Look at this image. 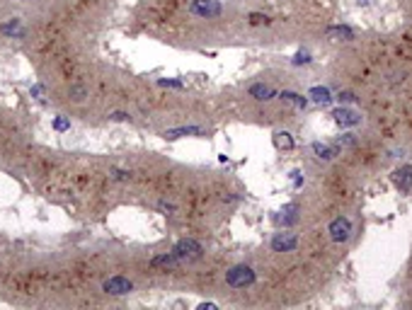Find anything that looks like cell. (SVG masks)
Listing matches in <instances>:
<instances>
[{
  "mask_svg": "<svg viewBox=\"0 0 412 310\" xmlns=\"http://www.w3.org/2000/svg\"><path fill=\"white\" fill-rule=\"evenodd\" d=\"M226 284L230 289H245V286H252L255 284V271L247 267V264H235L233 269L226 271Z\"/></svg>",
  "mask_w": 412,
  "mask_h": 310,
  "instance_id": "1",
  "label": "cell"
},
{
  "mask_svg": "<svg viewBox=\"0 0 412 310\" xmlns=\"http://www.w3.org/2000/svg\"><path fill=\"white\" fill-rule=\"evenodd\" d=\"M223 12V5L218 0H192L189 5V15L202 17V20H213Z\"/></svg>",
  "mask_w": 412,
  "mask_h": 310,
  "instance_id": "2",
  "label": "cell"
},
{
  "mask_svg": "<svg viewBox=\"0 0 412 310\" xmlns=\"http://www.w3.org/2000/svg\"><path fill=\"white\" fill-rule=\"evenodd\" d=\"M102 291L109 293V296H126V293L134 291V284L126 276H112L102 284Z\"/></svg>",
  "mask_w": 412,
  "mask_h": 310,
  "instance_id": "3",
  "label": "cell"
},
{
  "mask_svg": "<svg viewBox=\"0 0 412 310\" xmlns=\"http://www.w3.org/2000/svg\"><path fill=\"white\" fill-rule=\"evenodd\" d=\"M328 230H330V238H332L335 243H347L349 235H351V221L344 218V216H337V218L330 223Z\"/></svg>",
  "mask_w": 412,
  "mask_h": 310,
  "instance_id": "4",
  "label": "cell"
},
{
  "mask_svg": "<svg viewBox=\"0 0 412 310\" xmlns=\"http://www.w3.org/2000/svg\"><path fill=\"white\" fill-rule=\"evenodd\" d=\"M172 252H175L180 259H199V257H202V252H204V248H202L197 240L187 238V240H180V243L175 245Z\"/></svg>",
  "mask_w": 412,
  "mask_h": 310,
  "instance_id": "5",
  "label": "cell"
},
{
  "mask_svg": "<svg viewBox=\"0 0 412 310\" xmlns=\"http://www.w3.org/2000/svg\"><path fill=\"white\" fill-rule=\"evenodd\" d=\"M298 245V235L296 233H276L272 238V249L274 252H291V249Z\"/></svg>",
  "mask_w": 412,
  "mask_h": 310,
  "instance_id": "6",
  "label": "cell"
},
{
  "mask_svg": "<svg viewBox=\"0 0 412 310\" xmlns=\"http://www.w3.org/2000/svg\"><path fill=\"white\" fill-rule=\"evenodd\" d=\"M393 182H395V186H398L400 191H410L412 189V167L410 165L398 167V170L393 172Z\"/></svg>",
  "mask_w": 412,
  "mask_h": 310,
  "instance_id": "7",
  "label": "cell"
},
{
  "mask_svg": "<svg viewBox=\"0 0 412 310\" xmlns=\"http://www.w3.org/2000/svg\"><path fill=\"white\" fill-rule=\"evenodd\" d=\"M250 97H255L257 102H269L276 97V90L272 85H265V83H257L250 87Z\"/></svg>",
  "mask_w": 412,
  "mask_h": 310,
  "instance_id": "8",
  "label": "cell"
},
{
  "mask_svg": "<svg viewBox=\"0 0 412 310\" xmlns=\"http://www.w3.org/2000/svg\"><path fill=\"white\" fill-rule=\"evenodd\" d=\"M165 138H170V141H175V138H180V136H206L204 128H199V126H180V128H170V131H165L163 133Z\"/></svg>",
  "mask_w": 412,
  "mask_h": 310,
  "instance_id": "9",
  "label": "cell"
},
{
  "mask_svg": "<svg viewBox=\"0 0 412 310\" xmlns=\"http://www.w3.org/2000/svg\"><path fill=\"white\" fill-rule=\"evenodd\" d=\"M332 117H335V122H337V124H342V126H356L359 122H361V117H359L356 112L344 109V107L335 109V112H332Z\"/></svg>",
  "mask_w": 412,
  "mask_h": 310,
  "instance_id": "10",
  "label": "cell"
},
{
  "mask_svg": "<svg viewBox=\"0 0 412 310\" xmlns=\"http://www.w3.org/2000/svg\"><path fill=\"white\" fill-rule=\"evenodd\" d=\"M313 153L320 158V160H332L337 153H340V145H328V143H313Z\"/></svg>",
  "mask_w": 412,
  "mask_h": 310,
  "instance_id": "11",
  "label": "cell"
},
{
  "mask_svg": "<svg viewBox=\"0 0 412 310\" xmlns=\"http://www.w3.org/2000/svg\"><path fill=\"white\" fill-rule=\"evenodd\" d=\"M328 39H332V41H349V39H354V32L349 29V27H328Z\"/></svg>",
  "mask_w": 412,
  "mask_h": 310,
  "instance_id": "12",
  "label": "cell"
},
{
  "mask_svg": "<svg viewBox=\"0 0 412 310\" xmlns=\"http://www.w3.org/2000/svg\"><path fill=\"white\" fill-rule=\"evenodd\" d=\"M308 97H310L315 104H323V107L332 102V95H330V90H328V87H310Z\"/></svg>",
  "mask_w": 412,
  "mask_h": 310,
  "instance_id": "13",
  "label": "cell"
},
{
  "mask_svg": "<svg viewBox=\"0 0 412 310\" xmlns=\"http://www.w3.org/2000/svg\"><path fill=\"white\" fill-rule=\"evenodd\" d=\"M182 259L175 254V252H170V254H160V257H155L153 259V267H165V269H175L177 264H180Z\"/></svg>",
  "mask_w": 412,
  "mask_h": 310,
  "instance_id": "14",
  "label": "cell"
},
{
  "mask_svg": "<svg viewBox=\"0 0 412 310\" xmlns=\"http://www.w3.org/2000/svg\"><path fill=\"white\" fill-rule=\"evenodd\" d=\"M279 97H281L284 102H288V104L298 107V109H306V104H308V100H306V97H301L298 92H291V90H284Z\"/></svg>",
  "mask_w": 412,
  "mask_h": 310,
  "instance_id": "15",
  "label": "cell"
},
{
  "mask_svg": "<svg viewBox=\"0 0 412 310\" xmlns=\"http://www.w3.org/2000/svg\"><path fill=\"white\" fill-rule=\"evenodd\" d=\"M0 29H2V34H7V37H22V34H24V32H22V24H20V20H17V17H12L10 22H5Z\"/></svg>",
  "mask_w": 412,
  "mask_h": 310,
  "instance_id": "16",
  "label": "cell"
},
{
  "mask_svg": "<svg viewBox=\"0 0 412 310\" xmlns=\"http://www.w3.org/2000/svg\"><path fill=\"white\" fill-rule=\"evenodd\" d=\"M274 143H276V148H286V150L293 148V138H291V133H286V131H276Z\"/></svg>",
  "mask_w": 412,
  "mask_h": 310,
  "instance_id": "17",
  "label": "cell"
},
{
  "mask_svg": "<svg viewBox=\"0 0 412 310\" xmlns=\"http://www.w3.org/2000/svg\"><path fill=\"white\" fill-rule=\"evenodd\" d=\"M85 95H87V90H85L82 85H73V87H70V97H73L75 102H82Z\"/></svg>",
  "mask_w": 412,
  "mask_h": 310,
  "instance_id": "18",
  "label": "cell"
},
{
  "mask_svg": "<svg viewBox=\"0 0 412 310\" xmlns=\"http://www.w3.org/2000/svg\"><path fill=\"white\" fill-rule=\"evenodd\" d=\"M112 180L126 182V180H131V172H129V170H112Z\"/></svg>",
  "mask_w": 412,
  "mask_h": 310,
  "instance_id": "19",
  "label": "cell"
},
{
  "mask_svg": "<svg viewBox=\"0 0 412 310\" xmlns=\"http://www.w3.org/2000/svg\"><path fill=\"white\" fill-rule=\"evenodd\" d=\"M301 63H310V54L308 51H301L293 56V65H301Z\"/></svg>",
  "mask_w": 412,
  "mask_h": 310,
  "instance_id": "20",
  "label": "cell"
},
{
  "mask_svg": "<svg viewBox=\"0 0 412 310\" xmlns=\"http://www.w3.org/2000/svg\"><path fill=\"white\" fill-rule=\"evenodd\" d=\"M250 20H252V24H262V22H265V24H269V17H267V15H260V12H252V15H250Z\"/></svg>",
  "mask_w": 412,
  "mask_h": 310,
  "instance_id": "21",
  "label": "cell"
},
{
  "mask_svg": "<svg viewBox=\"0 0 412 310\" xmlns=\"http://www.w3.org/2000/svg\"><path fill=\"white\" fill-rule=\"evenodd\" d=\"M337 100H340V102H356V95L347 90V92H340V95H337Z\"/></svg>",
  "mask_w": 412,
  "mask_h": 310,
  "instance_id": "22",
  "label": "cell"
},
{
  "mask_svg": "<svg viewBox=\"0 0 412 310\" xmlns=\"http://www.w3.org/2000/svg\"><path fill=\"white\" fill-rule=\"evenodd\" d=\"M337 145H340V148H342V145H354V136H351V133H344V138L337 141Z\"/></svg>",
  "mask_w": 412,
  "mask_h": 310,
  "instance_id": "23",
  "label": "cell"
},
{
  "mask_svg": "<svg viewBox=\"0 0 412 310\" xmlns=\"http://www.w3.org/2000/svg\"><path fill=\"white\" fill-rule=\"evenodd\" d=\"M54 128H56V131H66V128H70V124L66 122V119H61V117H59V119L54 122Z\"/></svg>",
  "mask_w": 412,
  "mask_h": 310,
  "instance_id": "24",
  "label": "cell"
},
{
  "mask_svg": "<svg viewBox=\"0 0 412 310\" xmlns=\"http://www.w3.org/2000/svg\"><path fill=\"white\" fill-rule=\"evenodd\" d=\"M160 85H165V87H182L180 80H160Z\"/></svg>",
  "mask_w": 412,
  "mask_h": 310,
  "instance_id": "25",
  "label": "cell"
},
{
  "mask_svg": "<svg viewBox=\"0 0 412 310\" xmlns=\"http://www.w3.org/2000/svg\"><path fill=\"white\" fill-rule=\"evenodd\" d=\"M112 119H114V122H126V119H129V114H126V112H114V114H112Z\"/></svg>",
  "mask_w": 412,
  "mask_h": 310,
  "instance_id": "26",
  "label": "cell"
},
{
  "mask_svg": "<svg viewBox=\"0 0 412 310\" xmlns=\"http://www.w3.org/2000/svg\"><path fill=\"white\" fill-rule=\"evenodd\" d=\"M32 95H37V97L41 100V97H44V87H41V85H34V87H32Z\"/></svg>",
  "mask_w": 412,
  "mask_h": 310,
  "instance_id": "27",
  "label": "cell"
},
{
  "mask_svg": "<svg viewBox=\"0 0 412 310\" xmlns=\"http://www.w3.org/2000/svg\"><path fill=\"white\" fill-rule=\"evenodd\" d=\"M160 208H163V211H170V213L175 211V206H172V204H165V201H160Z\"/></svg>",
  "mask_w": 412,
  "mask_h": 310,
  "instance_id": "28",
  "label": "cell"
}]
</instances>
